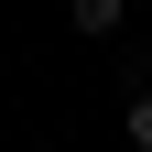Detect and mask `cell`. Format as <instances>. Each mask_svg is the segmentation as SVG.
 <instances>
[{
	"mask_svg": "<svg viewBox=\"0 0 152 152\" xmlns=\"http://www.w3.org/2000/svg\"><path fill=\"white\" fill-rule=\"evenodd\" d=\"M65 22H76V33H87V44H109V33H120V22H130V0H65Z\"/></svg>",
	"mask_w": 152,
	"mask_h": 152,
	"instance_id": "6da1fadb",
	"label": "cell"
},
{
	"mask_svg": "<svg viewBox=\"0 0 152 152\" xmlns=\"http://www.w3.org/2000/svg\"><path fill=\"white\" fill-rule=\"evenodd\" d=\"M130 152H152V87H130Z\"/></svg>",
	"mask_w": 152,
	"mask_h": 152,
	"instance_id": "7a4b0ae2",
	"label": "cell"
}]
</instances>
